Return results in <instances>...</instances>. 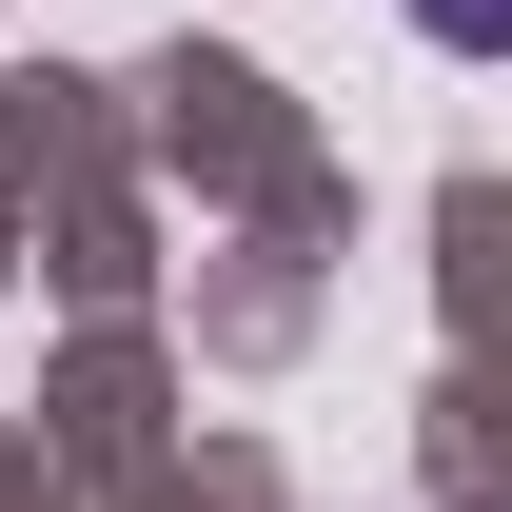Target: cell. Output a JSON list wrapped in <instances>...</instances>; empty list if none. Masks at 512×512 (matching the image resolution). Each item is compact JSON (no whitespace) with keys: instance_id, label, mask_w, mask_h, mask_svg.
Listing matches in <instances>:
<instances>
[{"instance_id":"obj_1","label":"cell","mask_w":512,"mask_h":512,"mask_svg":"<svg viewBox=\"0 0 512 512\" xmlns=\"http://www.w3.org/2000/svg\"><path fill=\"white\" fill-rule=\"evenodd\" d=\"M414 40H453V60H512V0H414Z\"/></svg>"}]
</instances>
